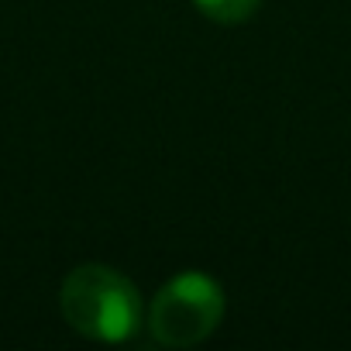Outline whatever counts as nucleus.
Segmentation results:
<instances>
[{
  "mask_svg": "<svg viewBox=\"0 0 351 351\" xmlns=\"http://www.w3.org/2000/svg\"><path fill=\"white\" fill-rule=\"evenodd\" d=\"M59 306L73 330H80L90 341H104V344L131 341L145 317L138 286L124 272L100 265V262L76 265L66 276Z\"/></svg>",
  "mask_w": 351,
  "mask_h": 351,
  "instance_id": "nucleus-1",
  "label": "nucleus"
},
{
  "mask_svg": "<svg viewBox=\"0 0 351 351\" xmlns=\"http://www.w3.org/2000/svg\"><path fill=\"white\" fill-rule=\"evenodd\" d=\"M224 320V289L207 272L172 276L148 306V334L162 348H193Z\"/></svg>",
  "mask_w": 351,
  "mask_h": 351,
  "instance_id": "nucleus-2",
  "label": "nucleus"
},
{
  "mask_svg": "<svg viewBox=\"0 0 351 351\" xmlns=\"http://www.w3.org/2000/svg\"><path fill=\"white\" fill-rule=\"evenodd\" d=\"M258 4L262 0H193V8L217 25H241L258 11Z\"/></svg>",
  "mask_w": 351,
  "mask_h": 351,
  "instance_id": "nucleus-3",
  "label": "nucleus"
}]
</instances>
